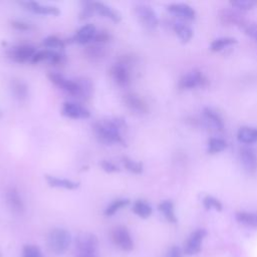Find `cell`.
I'll return each instance as SVG.
<instances>
[{
    "label": "cell",
    "mask_w": 257,
    "mask_h": 257,
    "mask_svg": "<svg viewBox=\"0 0 257 257\" xmlns=\"http://www.w3.org/2000/svg\"><path fill=\"white\" fill-rule=\"evenodd\" d=\"M125 127V121L122 117H113L98 121L94 124L93 131L99 142L105 145L124 144L121 130Z\"/></svg>",
    "instance_id": "1"
},
{
    "label": "cell",
    "mask_w": 257,
    "mask_h": 257,
    "mask_svg": "<svg viewBox=\"0 0 257 257\" xmlns=\"http://www.w3.org/2000/svg\"><path fill=\"white\" fill-rule=\"evenodd\" d=\"M75 257H98V239L90 232H81L75 239Z\"/></svg>",
    "instance_id": "2"
},
{
    "label": "cell",
    "mask_w": 257,
    "mask_h": 257,
    "mask_svg": "<svg viewBox=\"0 0 257 257\" xmlns=\"http://www.w3.org/2000/svg\"><path fill=\"white\" fill-rule=\"evenodd\" d=\"M46 243L48 249L52 253L56 255L63 254L67 251V249L70 246V233L63 228H54L48 233Z\"/></svg>",
    "instance_id": "3"
},
{
    "label": "cell",
    "mask_w": 257,
    "mask_h": 257,
    "mask_svg": "<svg viewBox=\"0 0 257 257\" xmlns=\"http://www.w3.org/2000/svg\"><path fill=\"white\" fill-rule=\"evenodd\" d=\"M207 235V231L203 228L196 229L193 231L189 237L187 238L186 242L184 243L183 252L187 256H193L200 253L202 250V244Z\"/></svg>",
    "instance_id": "4"
},
{
    "label": "cell",
    "mask_w": 257,
    "mask_h": 257,
    "mask_svg": "<svg viewBox=\"0 0 257 257\" xmlns=\"http://www.w3.org/2000/svg\"><path fill=\"white\" fill-rule=\"evenodd\" d=\"M47 77L52 83H54L59 88L63 89L64 91H66L70 95H72L76 98H79L80 88H79V84L77 82V79H75V80L67 79L62 74L57 73V72H49L47 74Z\"/></svg>",
    "instance_id": "5"
},
{
    "label": "cell",
    "mask_w": 257,
    "mask_h": 257,
    "mask_svg": "<svg viewBox=\"0 0 257 257\" xmlns=\"http://www.w3.org/2000/svg\"><path fill=\"white\" fill-rule=\"evenodd\" d=\"M209 84L208 78L199 69H193L192 71L183 75L179 81V87L182 89H191L194 87H204Z\"/></svg>",
    "instance_id": "6"
},
{
    "label": "cell",
    "mask_w": 257,
    "mask_h": 257,
    "mask_svg": "<svg viewBox=\"0 0 257 257\" xmlns=\"http://www.w3.org/2000/svg\"><path fill=\"white\" fill-rule=\"evenodd\" d=\"M135 12L140 22L148 29H155L159 25V19L155 10L147 4H138Z\"/></svg>",
    "instance_id": "7"
},
{
    "label": "cell",
    "mask_w": 257,
    "mask_h": 257,
    "mask_svg": "<svg viewBox=\"0 0 257 257\" xmlns=\"http://www.w3.org/2000/svg\"><path fill=\"white\" fill-rule=\"evenodd\" d=\"M111 240L113 243L123 251H132L134 248V241L131 233L124 226H116L111 231Z\"/></svg>",
    "instance_id": "8"
},
{
    "label": "cell",
    "mask_w": 257,
    "mask_h": 257,
    "mask_svg": "<svg viewBox=\"0 0 257 257\" xmlns=\"http://www.w3.org/2000/svg\"><path fill=\"white\" fill-rule=\"evenodd\" d=\"M43 60H48L52 64H62L65 62L66 57L65 54L60 50H52V49H42L39 51H36L33 55L31 62L37 63Z\"/></svg>",
    "instance_id": "9"
},
{
    "label": "cell",
    "mask_w": 257,
    "mask_h": 257,
    "mask_svg": "<svg viewBox=\"0 0 257 257\" xmlns=\"http://www.w3.org/2000/svg\"><path fill=\"white\" fill-rule=\"evenodd\" d=\"M61 113L66 117L74 119H83L88 118L90 116V112L86 107L73 101H65L62 104Z\"/></svg>",
    "instance_id": "10"
},
{
    "label": "cell",
    "mask_w": 257,
    "mask_h": 257,
    "mask_svg": "<svg viewBox=\"0 0 257 257\" xmlns=\"http://www.w3.org/2000/svg\"><path fill=\"white\" fill-rule=\"evenodd\" d=\"M35 52L36 49L34 46L29 44H22L12 47L8 51V56L16 62H25L27 60H31Z\"/></svg>",
    "instance_id": "11"
},
{
    "label": "cell",
    "mask_w": 257,
    "mask_h": 257,
    "mask_svg": "<svg viewBox=\"0 0 257 257\" xmlns=\"http://www.w3.org/2000/svg\"><path fill=\"white\" fill-rule=\"evenodd\" d=\"M5 198L7 206L9 207L11 212H13L16 215H22L24 213V203L22 201L21 196L15 188H9L6 191Z\"/></svg>",
    "instance_id": "12"
},
{
    "label": "cell",
    "mask_w": 257,
    "mask_h": 257,
    "mask_svg": "<svg viewBox=\"0 0 257 257\" xmlns=\"http://www.w3.org/2000/svg\"><path fill=\"white\" fill-rule=\"evenodd\" d=\"M110 75L114 82L121 87H125L131 82V76L126 65L123 62L116 63L110 68Z\"/></svg>",
    "instance_id": "13"
},
{
    "label": "cell",
    "mask_w": 257,
    "mask_h": 257,
    "mask_svg": "<svg viewBox=\"0 0 257 257\" xmlns=\"http://www.w3.org/2000/svg\"><path fill=\"white\" fill-rule=\"evenodd\" d=\"M240 159L246 172L254 174L257 171V155L253 149L242 148L240 150Z\"/></svg>",
    "instance_id": "14"
},
{
    "label": "cell",
    "mask_w": 257,
    "mask_h": 257,
    "mask_svg": "<svg viewBox=\"0 0 257 257\" xmlns=\"http://www.w3.org/2000/svg\"><path fill=\"white\" fill-rule=\"evenodd\" d=\"M21 5L24 6L25 9L36 13V14H42V15H52V16H57L60 11L57 7L51 6V5H42L38 2L35 1H24L20 3Z\"/></svg>",
    "instance_id": "15"
},
{
    "label": "cell",
    "mask_w": 257,
    "mask_h": 257,
    "mask_svg": "<svg viewBox=\"0 0 257 257\" xmlns=\"http://www.w3.org/2000/svg\"><path fill=\"white\" fill-rule=\"evenodd\" d=\"M124 104L133 111L139 113H146L149 110L146 101L136 93H127L123 97Z\"/></svg>",
    "instance_id": "16"
},
{
    "label": "cell",
    "mask_w": 257,
    "mask_h": 257,
    "mask_svg": "<svg viewBox=\"0 0 257 257\" xmlns=\"http://www.w3.org/2000/svg\"><path fill=\"white\" fill-rule=\"evenodd\" d=\"M92 7L95 13L102 17L108 18L115 23H118L121 20V14L117 10L102 2H92Z\"/></svg>",
    "instance_id": "17"
},
{
    "label": "cell",
    "mask_w": 257,
    "mask_h": 257,
    "mask_svg": "<svg viewBox=\"0 0 257 257\" xmlns=\"http://www.w3.org/2000/svg\"><path fill=\"white\" fill-rule=\"evenodd\" d=\"M168 10L174 15H177L185 20H193L196 17L195 10L185 3H172L168 5Z\"/></svg>",
    "instance_id": "18"
},
{
    "label": "cell",
    "mask_w": 257,
    "mask_h": 257,
    "mask_svg": "<svg viewBox=\"0 0 257 257\" xmlns=\"http://www.w3.org/2000/svg\"><path fill=\"white\" fill-rule=\"evenodd\" d=\"M96 34V28L93 24L88 23L83 26H81L73 36V41L77 42L79 44H85L93 40L94 36Z\"/></svg>",
    "instance_id": "19"
},
{
    "label": "cell",
    "mask_w": 257,
    "mask_h": 257,
    "mask_svg": "<svg viewBox=\"0 0 257 257\" xmlns=\"http://www.w3.org/2000/svg\"><path fill=\"white\" fill-rule=\"evenodd\" d=\"M219 18L223 24L236 25L240 27L242 23L246 20L240 13L232 9H222L219 13Z\"/></svg>",
    "instance_id": "20"
},
{
    "label": "cell",
    "mask_w": 257,
    "mask_h": 257,
    "mask_svg": "<svg viewBox=\"0 0 257 257\" xmlns=\"http://www.w3.org/2000/svg\"><path fill=\"white\" fill-rule=\"evenodd\" d=\"M44 178H45L47 184L53 188H63V189H67V190H75L79 187V183L73 182L68 179H62V178H58V177L51 176V175H45Z\"/></svg>",
    "instance_id": "21"
},
{
    "label": "cell",
    "mask_w": 257,
    "mask_h": 257,
    "mask_svg": "<svg viewBox=\"0 0 257 257\" xmlns=\"http://www.w3.org/2000/svg\"><path fill=\"white\" fill-rule=\"evenodd\" d=\"M237 139L240 143L250 145L257 142V127L241 126L237 132Z\"/></svg>",
    "instance_id": "22"
},
{
    "label": "cell",
    "mask_w": 257,
    "mask_h": 257,
    "mask_svg": "<svg viewBox=\"0 0 257 257\" xmlns=\"http://www.w3.org/2000/svg\"><path fill=\"white\" fill-rule=\"evenodd\" d=\"M203 114L204 117L206 118L207 121H209L215 128L222 131L224 128V121L221 115L213 108L211 107H205L203 109Z\"/></svg>",
    "instance_id": "23"
},
{
    "label": "cell",
    "mask_w": 257,
    "mask_h": 257,
    "mask_svg": "<svg viewBox=\"0 0 257 257\" xmlns=\"http://www.w3.org/2000/svg\"><path fill=\"white\" fill-rule=\"evenodd\" d=\"M158 209L164 215V217L166 218V220L168 222L177 223L178 219L175 214V207H174V203L172 201L165 200V201L161 202L158 206Z\"/></svg>",
    "instance_id": "24"
},
{
    "label": "cell",
    "mask_w": 257,
    "mask_h": 257,
    "mask_svg": "<svg viewBox=\"0 0 257 257\" xmlns=\"http://www.w3.org/2000/svg\"><path fill=\"white\" fill-rule=\"evenodd\" d=\"M173 28L183 43L189 42L191 40V38L193 37L192 28L183 22H175Z\"/></svg>",
    "instance_id": "25"
},
{
    "label": "cell",
    "mask_w": 257,
    "mask_h": 257,
    "mask_svg": "<svg viewBox=\"0 0 257 257\" xmlns=\"http://www.w3.org/2000/svg\"><path fill=\"white\" fill-rule=\"evenodd\" d=\"M236 221L242 225L257 228V213L240 211L235 215Z\"/></svg>",
    "instance_id": "26"
},
{
    "label": "cell",
    "mask_w": 257,
    "mask_h": 257,
    "mask_svg": "<svg viewBox=\"0 0 257 257\" xmlns=\"http://www.w3.org/2000/svg\"><path fill=\"white\" fill-rule=\"evenodd\" d=\"M132 210L136 215H138L139 217H141L143 219L149 218L153 213V209H152L151 205L148 204L144 200H137L134 203Z\"/></svg>",
    "instance_id": "27"
},
{
    "label": "cell",
    "mask_w": 257,
    "mask_h": 257,
    "mask_svg": "<svg viewBox=\"0 0 257 257\" xmlns=\"http://www.w3.org/2000/svg\"><path fill=\"white\" fill-rule=\"evenodd\" d=\"M12 91H13L14 96L20 101L25 100L28 96V86L21 79H13Z\"/></svg>",
    "instance_id": "28"
},
{
    "label": "cell",
    "mask_w": 257,
    "mask_h": 257,
    "mask_svg": "<svg viewBox=\"0 0 257 257\" xmlns=\"http://www.w3.org/2000/svg\"><path fill=\"white\" fill-rule=\"evenodd\" d=\"M106 54L104 47L100 45H91L84 49V55L91 61H98Z\"/></svg>",
    "instance_id": "29"
},
{
    "label": "cell",
    "mask_w": 257,
    "mask_h": 257,
    "mask_svg": "<svg viewBox=\"0 0 257 257\" xmlns=\"http://www.w3.org/2000/svg\"><path fill=\"white\" fill-rule=\"evenodd\" d=\"M235 43H237V39L236 38H233V37H220V38H217V39H215V40H213L211 42L210 49L212 51H214V52H217V51H221L225 47L233 45Z\"/></svg>",
    "instance_id": "30"
},
{
    "label": "cell",
    "mask_w": 257,
    "mask_h": 257,
    "mask_svg": "<svg viewBox=\"0 0 257 257\" xmlns=\"http://www.w3.org/2000/svg\"><path fill=\"white\" fill-rule=\"evenodd\" d=\"M130 204V200L126 198H121V199H116L114 201H112L105 209L103 214L107 217L114 215L118 210H120L121 208L127 206Z\"/></svg>",
    "instance_id": "31"
},
{
    "label": "cell",
    "mask_w": 257,
    "mask_h": 257,
    "mask_svg": "<svg viewBox=\"0 0 257 257\" xmlns=\"http://www.w3.org/2000/svg\"><path fill=\"white\" fill-rule=\"evenodd\" d=\"M42 45L44 47H46L47 49H52V50H63L64 46H65V43L63 40H61L60 38L54 36V35H50V36H47L46 38L43 39L42 41Z\"/></svg>",
    "instance_id": "32"
},
{
    "label": "cell",
    "mask_w": 257,
    "mask_h": 257,
    "mask_svg": "<svg viewBox=\"0 0 257 257\" xmlns=\"http://www.w3.org/2000/svg\"><path fill=\"white\" fill-rule=\"evenodd\" d=\"M77 82L79 84L80 88V94H79V99L86 100L91 96L92 93V83L89 79L87 78H78Z\"/></svg>",
    "instance_id": "33"
},
{
    "label": "cell",
    "mask_w": 257,
    "mask_h": 257,
    "mask_svg": "<svg viewBox=\"0 0 257 257\" xmlns=\"http://www.w3.org/2000/svg\"><path fill=\"white\" fill-rule=\"evenodd\" d=\"M227 148L225 140L220 138H211L208 141V153L217 154L224 151Z\"/></svg>",
    "instance_id": "34"
},
{
    "label": "cell",
    "mask_w": 257,
    "mask_h": 257,
    "mask_svg": "<svg viewBox=\"0 0 257 257\" xmlns=\"http://www.w3.org/2000/svg\"><path fill=\"white\" fill-rule=\"evenodd\" d=\"M122 162H123V165L125 167V169L131 172V173H134V174H141L144 170V166H143V163L141 162H136L127 157H123L122 158Z\"/></svg>",
    "instance_id": "35"
},
{
    "label": "cell",
    "mask_w": 257,
    "mask_h": 257,
    "mask_svg": "<svg viewBox=\"0 0 257 257\" xmlns=\"http://www.w3.org/2000/svg\"><path fill=\"white\" fill-rule=\"evenodd\" d=\"M203 206L207 209V210H215V211H222L223 209V205L222 203L214 198L213 196H205L204 199H203Z\"/></svg>",
    "instance_id": "36"
},
{
    "label": "cell",
    "mask_w": 257,
    "mask_h": 257,
    "mask_svg": "<svg viewBox=\"0 0 257 257\" xmlns=\"http://www.w3.org/2000/svg\"><path fill=\"white\" fill-rule=\"evenodd\" d=\"M239 28L242 29L246 35L257 42V23L245 20Z\"/></svg>",
    "instance_id": "37"
},
{
    "label": "cell",
    "mask_w": 257,
    "mask_h": 257,
    "mask_svg": "<svg viewBox=\"0 0 257 257\" xmlns=\"http://www.w3.org/2000/svg\"><path fill=\"white\" fill-rule=\"evenodd\" d=\"M231 6L236 7L239 10H251L257 6L256 0H236L230 2Z\"/></svg>",
    "instance_id": "38"
},
{
    "label": "cell",
    "mask_w": 257,
    "mask_h": 257,
    "mask_svg": "<svg viewBox=\"0 0 257 257\" xmlns=\"http://www.w3.org/2000/svg\"><path fill=\"white\" fill-rule=\"evenodd\" d=\"M22 257H43L39 247L35 245H25L22 251Z\"/></svg>",
    "instance_id": "39"
},
{
    "label": "cell",
    "mask_w": 257,
    "mask_h": 257,
    "mask_svg": "<svg viewBox=\"0 0 257 257\" xmlns=\"http://www.w3.org/2000/svg\"><path fill=\"white\" fill-rule=\"evenodd\" d=\"M93 13H95V12L92 7V2H87L84 4V7L82 8L79 16H80V19H85V18L92 16Z\"/></svg>",
    "instance_id": "40"
},
{
    "label": "cell",
    "mask_w": 257,
    "mask_h": 257,
    "mask_svg": "<svg viewBox=\"0 0 257 257\" xmlns=\"http://www.w3.org/2000/svg\"><path fill=\"white\" fill-rule=\"evenodd\" d=\"M100 167L101 169L106 172V173H115V172H119V168L117 166H115L113 163L109 162V161H105L103 160L100 163Z\"/></svg>",
    "instance_id": "41"
},
{
    "label": "cell",
    "mask_w": 257,
    "mask_h": 257,
    "mask_svg": "<svg viewBox=\"0 0 257 257\" xmlns=\"http://www.w3.org/2000/svg\"><path fill=\"white\" fill-rule=\"evenodd\" d=\"M184 255L183 249L178 246H172L166 253L165 257H184Z\"/></svg>",
    "instance_id": "42"
},
{
    "label": "cell",
    "mask_w": 257,
    "mask_h": 257,
    "mask_svg": "<svg viewBox=\"0 0 257 257\" xmlns=\"http://www.w3.org/2000/svg\"><path fill=\"white\" fill-rule=\"evenodd\" d=\"M108 38H109V35L106 32L101 31V32H98V33L96 32L93 40L96 41V42H105V41L108 40Z\"/></svg>",
    "instance_id": "43"
},
{
    "label": "cell",
    "mask_w": 257,
    "mask_h": 257,
    "mask_svg": "<svg viewBox=\"0 0 257 257\" xmlns=\"http://www.w3.org/2000/svg\"><path fill=\"white\" fill-rule=\"evenodd\" d=\"M12 26L18 30H27L29 29V25L27 23H24L22 21H12Z\"/></svg>",
    "instance_id": "44"
}]
</instances>
